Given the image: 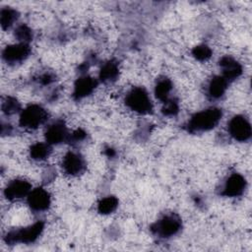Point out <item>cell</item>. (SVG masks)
<instances>
[{"label": "cell", "mask_w": 252, "mask_h": 252, "mask_svg": "<svg viewBox=\"0 0 252 252\" xmlns=\"http://www.w3.org/2000/svg\"><path fill=\"white\" fill-rule=\"evenodd\" d=\"M31 52L28 43L20 42L7 46L3 50V58L8 63H18L25 60Z\"/></svg>", "instance_id": "ba28073f"}, {"label": "cell", "mask_w": 252, "mask_h": 252, "mask_svg": "<svg viewBox=\"0 0 252 252\" xmlns=\"http://www.w3.org/2000/svg\"><path fill=\"white\" fill-rule=\"evenodd\" d=\"M62 166L66 173L70 175H78L85 171L86 162L81 155L69 152L63 158Z\"/></svg>", "instance_id": "9c48e42d"}, {"label": "cell", "mask_w": 252, "mask_h": 252, "mask_svg": "<svg viewBox=\"0 0 252 252\" xmlns=\"http://www.w3.org/2000/svg\"><path fill=\"white\" fill-rule=\"evenodd\" d=\"M162 112L164 115H175L178 112V104L173 99H168L164 102V106L162 108Z\"/></svg>", "instance_id": "cb8c5ba5"}, {"label": "cell", "mask_w": 252, "mask_h": 252, "mask_svg": "<svg viewBox=\"0 0 252 252\" xmlns=\"http://www.w3.org/2000/svg\"><path fill=\"white\" fill-rule=\"evenodd\" d=\"M220 65L222 69V77L228 82L238 78L242 73L241 65L231 57L224 56L220 60Z\"/></svg>", "instance_id": "4fadbf2b"}, {"label": "cell", "mask_w": 252, "mask_h": 252, "mask_svg": "<svg viewBox=\"0 0 252 252\" xmlns=\"http://www.w3.org/2000/svg\"><path fill=\"white\" fill-rule=\"evenodd\" d=\"M45 138L48 144H59L69 138L66 126L62 121H57L51 124L45 133Z\"/></svg>", "instance_id": "7c38bea8"}, {"label": "cell", "mask_w": 252, "mask_h": 252, "mask_svg": "<svg viewBox=\"0 0 252 252\" xmlns=\"http://www.w3.org/2000/svg\"><path fill=\"white\" fill-rule=\"evenodd\" d=\"M172 89V84L170 82L169 79L167 78H162V79H159L156 85V89H155V94H156V96L165 102L166 100H168V95H169V93Z\"/></svg>", "instance_id": "e0dca14e"}, {"label": "cell", "mask_w": 252, "mask_h": 252, "mask_svg": "<svg viewBox=\"0 0 252 252\" xmlns=\"http://www.w3.org/2000/svg\"><path fill=\"white\" fill-rule=\"evenodd\" d=\"M118 206V200L114 196H108L101 199L97 205V211L100 214L106 215L114 212Z\"/></svg>", "instance_id": "d6986e66"}, {"label": "cell", "mask_w": 252, "mask_h": 252, "mask_svg": "<svg viewBox=\"0 0 252 252\" xmlns=\"http://www.w3.org/2000/svg\"><path fill=\"white\" fill-rule=\"evenodd\" d=\"M96 87V81L89 76H84L79 78L74 86L73 95L76 99L83 98L93 93Z\"/></svg>", "instance_id": "5bb4252c"}, {"label": "cell", "mask_w": 252, "mask_h": 252, "mask_svg": "<svg viewBox=\"0 0 252 252\" xmlns=\"http://www.w3.org/2000/svg\"><path fill=\"white\" fill-rule=\"evenodd\" d=\"M85 137H86V133H85L82 129H79V130L75 131V132L72 134V139H73L74 141H81V140H83Z\"/></svg>", "instance_id": "d4e9b609"}, {"label": "cell", "mask_w": 252, "mask_h": 252, "mask_svg": "<svg viewBox=\"0 0 252 252\" xmlns=\"http://www.w3.org/2000/svg\"><path fill=\"white\" fill-rule=\"evenodd\" d=\"M181 228V220L176 215H167L156 222L152 229L161 237H169L176 234Z\"/></svg>", "instance_id": "5b68a950"}, {"label": "cell", "mask_w": 252, "mask_h": 252, "mask_svg": "<svg viewBox=\"0 0 252 252\" xmlns=\"http://www.w3.org/2000/svg\"><path fill=\"white\" fill-rule=\"evenodd\" d=\"M42 230H43V222L37 221L28 227L10 231L6 235V241L7 243H10V244L17 243V242L31 243V242H33L39 236Z\"/></svg>", "instance_id": "277c9868"}, {"label": "cell", "mask_w": 252, "mask_h": 252, "mask_svg": "<svg viewBox=\"0 0 252 252\" xmlns=\"http://www.w3.org/2000/svg\"><path fill=\"white\" fill-rule=\"evenodd\" d=\"M46 110L37 104H32L26 107L20 116V124L24 128L36 129L47 119Z\"/></svg>", "instance_id": "3957f363"}, {"label": "cell", "mask_w": 252, "mask_h": 252, "mask_svg": "<svg viewBox=\"0 0 252 252\" xmlns=\"http://www.w3.org/2000/svg\"><path fill=\"white\" fill-rule=\"evenodd\" d=\"M31 190V184L27 180L15 179L6 186L4 194L9 200H18L28 196Z\"/></svg>", "instance_id": "30bf717a"}, {"label": "cell", "mask_w": 252, "mask_h": 252, "mask_svg": "<svg viewBox=\"0 0 252 252\" xmlns=\"http://www.w3.org/2000/svg\"><path fill=\"white\" fill-rule=\"evenodd\" d=\"M245 187V178L238 173H233L227 178L223 186L222 195L227 197H238L244 192Z\"/></svg>", "instance_id": "8fae6325"}, {"label": "cell", "mask_w": 252, "mask_h": 252, "mask_svg": "<svg viewBox=\"0 0 252 252\" xmlns=\"http://www.w3.org/2000/svg\"><path fill=\"white\" fill-rule=\"evenodd\" d=\"M228 131L235 140L240 142L247 141L251 137L250 123L241 115H236L230 120L228 124Z\"/></svg>", "instance_id": "8992f818"}, {"label": "cell", "mask_w": 252, "mask_h": 252, "mask_svg": "<svg viewBox=\"0 0 252 252\" xmlns=\"http://www.w3.org/2000/svg\"><path fill=\"white\" fill-rule=\"evenodd\" d=\"M27 197L28 203L31 209L33 211H45L48 209L50 205V195L45 189L41 187H37L35 189L31 190Z\"/></svg>", "instance_id": "52a82bcc"}, {"label": "cell", "mask_w": 252, "mask_h": 252, "mask_svg": "<svg viewBox=\"0 0 252 252\" xmlns=\"http://www.w3.org/2000/svg\"><path fill=\"white\" fill-rule=\"evenodd\" d=\"M15 36L20 40L21 42L28 43L32 38V32L31 29L26 25H20L15 30Z\"/></svg>", "instance_id": "44dd1931"}, {"label": "cell", "mask_w": 252, "mask_h": 252, "mask_svg": "<svg viewBox=\"0 0 252 252\" xmlns=\"http://www.w3.org/2000/svg\"><path fill=\"white\" fill-rule=\"evenodd\" d=\"M125 101L129 108L141 114H148L153 110L151 98L143 88H134L131 90Z\"/></svg>", "instance_id": "7a4b0ae2"}, {"label": "cell", "mask_w": 252, "mask_h": 252, "mask_svg": "<svg viewBox=\"0 0 252 252\" xmlns=\"http://www.w3.org/2000/svg\"><path fill=\"white\" fill-rule=\"evenodd\" d=\"M18 15H19L18 12L10 7L3 8L0 13V21H1L2 29L4 30L9 29L15 23V21H17Z\"/></svg>", "instance_id": "ac0fdd59"}, {"label": "cell", "mask_w": 252, "mask_h": 252, "mask_svg": "<svg viewBox=\"0 0 252 252\" xmlns=\"http://www.w3.org/2000/svg\"><path fill=\"white\" fill-rule=\"evenodd\" d=\"M192 55L199 61H205L211 57L212 50L209 46H207L205 44H200L193 48Z\"/></svg>", "instance_id": "7402d4cb"}, {"label": "cell", "mask_w": 252, "mask_h": 252, "mask_svg": "<svg viewBox=\"0 0 252 252\" xmlns=\"http://www.w3.org/2000/svg\"><path fill=\"white\" fill-rule=\"evenodd\" d=\"M227 81L222 76H217L210 82L209 85V94L213 98H219L220 97L227 87Z\"/></svg>", "instance_id": "9a60e30c"}, {"label": "cell", "mask_w": 252, "mask_h": 252, "mask_svg": "<svg viewBox=\"0 0 252 252\" xmlns=\"http://www.w3.org/2000/svg\"><path fill=\"white\" fill-rule=\"evenodd\" d=\"M20 107L21 105L18 100L11 96L7 97L2 104V110L6 114H14L20 110Z\"/></svg>", "instance_id": "603a6c76"}, {"label": "cell", "mask_w": 252, "mask_h": 252, "mask_svg": "<svg viewBox=\"0 0 252 252\" xmlns=\"http://www.w3.org/2000/svg\"><path fill=\"white\" fill-rule=\"evenodd\" d=\"M221 111L212 107L194 114L188 122L189 131H208L213 129L220 120Z\"/></svg>", "instance_id": "6da1fadb"}, {"label": "cell", "mask_w": 252, "mask_h": 252, "mask_svg": "<svg viewBox=\"0 0 252 252\" xmlns=\"http://www.w3.org/2000/svg\"><path fill=\"white\" fill-rule=\"evenodd\" d=\"M50 152H51V150H50V147L48 144L35 143L31 148V157L33 159L42 160V159H45L49 156Z\"/></svg>", "instance_id": "ffe728a7"}, {"label": "cell", "mask_w": 252, "mask_h": 252, "mask_svg": "<svg viewBox=\"0 0 252 252\" xmlns=\"http://www.w3.org/2000/svg\"><path fill=\"white\" fill-rule=\"evenodd\" d=\"M106 154H107L108 157H113L114 156V151L112 149H107Z\"/></svg>", "instance_id": "484cf974"}, {"label": "cell", "mask_w": 252, "mask_h": 252, "mask_svg": "<svg viewBox=\"0 0 252 252\" xmlns=\"http://www.w3.org/2000/svg\"><path fill=\"white\" fill-rule=\"evenodd\" d=\"M118 66L114 61L106 62L100 69L99 79L102 82H112L118 77Z\"/></svg>", "instance_id": "2e32d148"}]
</instances>
